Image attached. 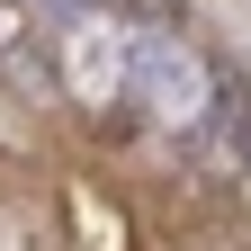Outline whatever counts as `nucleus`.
Returning a JSON list of instances; mask_svg holds the SVG:
<instances>
[{
  "instance_id": "obj_1",
  "label": "nucleus",
  "mask_w": 251,
  "mask_h": 251,
  "mask_svg": "<svg viewBox=\"0 0 251 251\" xmlns=\"http://www.w3.org/2000/svg\"><path fill=\"white\" fill-rule=\"evenodd\" d=\"M225 144H233V171L251 179V99H242V90L225 99Z\"/></svg>"
}]
</instances>
